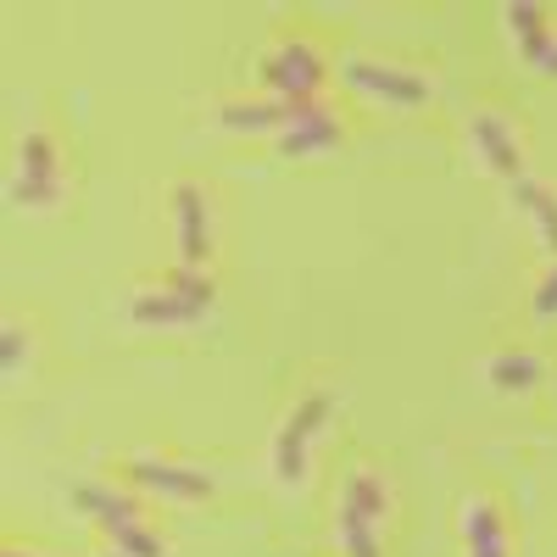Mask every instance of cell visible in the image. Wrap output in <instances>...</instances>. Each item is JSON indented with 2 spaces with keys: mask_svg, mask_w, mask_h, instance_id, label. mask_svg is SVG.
I'll use <instances>...</instances> for the list:
<instances>
[{
  "mask_svg": "<svg viewBox=\"0 0 557 557\" xmlns=\"http://www.w3.org/2000/svg\"><path fill=\"white\" fill-rule=\"evenodd\" d=\"M391 513V485L380 469H357L341 485V507H335V546L346 557H385L380 546V524Z\"/></svg>",
  "mask_w": 557,
  "mask_h": 557,
  "instance_id": "obj_2",
  "label": "cell"
},
{
  "mask_svg": "<svg viewBox=\"0 0 557 557\" xmlns=\"http://www.w3.org/2000/svg\"><path fill=\"white\" fill-rule=\"evenodd\" d=\"M112 552H123V557H168V541L146 524V519H134V524H117L112 535Z\"/></svg>",
  "mask_w": 557,
  "mask_h": 557,
  "instance_id": "obj_16",
  "label": "cell"
},
{
  "mask_svg": "<svg viewBox=\"0 0 557 557\" xmlns=\"http://www.w3.org/2000/svg\"><path fill=\"white\" fill-rule=\"evenodd\" d=\"M330 412H335V396L330 391H312V396H301L290 407V418L273 435V480L278 485H301L307 480V451L323 435V424H330Z\"/></svg>",
  "mask_w": 557,
  "mask_h": 557,
  "instance_id": "obj_4",
  "label": "cell"
},
{
  "mask_svg": "<svg viewBox=\"0 0 557 557\" xmlns=\"http://www.w3.org/2000/svg\"><path fill=\"white\" fill-rule=\"evenodd\" d=\"M469 146H474L485 173H496L507 184L524 178V139H519V128L507 123L502 112H474L469 117Z\"/></svg>",
  "mask_w": 557,
  "mask_h": 557,
  "instance_id": "obj_9",
  "label": "cell"
},
{
  "mask_svg": "<svg viewBox=\"0 0 557 557\" xmlns=\"http://www.w3.org/2000/svg\"><path fill=\"white\" fill-rule=\"evenodd\" d=\"M519 51H524V62H530V67H541V73H552V78H557V28H552V34H541V39H530V45H519Z\"/></svg>",
  "mask_w": 557,
  "mask_h": 557,
  "instance_id": "obj_20",
  "label": "cell"
},
{
  "mask_svg": "<svg viewBox=\"0 0 557 557\" xmlns=\"http://www.w3.org/2000/svg\"><path fill=\"white\" fill-rule=\"evenodd\" d=\"M0 557H51V552H39V546H17V541H7V546H0Z\"/></svg>",
  "mask_w": 557,
  "mask_h": 557,
  "instance_id": "obj_21",
  "label": "cell"
},
{
  "mask_svg": "<svg viewBox=\"0 0 557 557\" xmlns=\"http://www.w3.org/2000/svg\"><path fill=\"white\" fill-rule=\"evenodd\" d=\"M341 84L357 89L362 101H380V107H396V112H412V107H430V78H418L396 62H374V57H346L341 62Z\"/></svg>",
  "mask_w": 557,
  "mask_h": 557,
  "instance_id": "obj_5",
  "label": "cell"
},
{
  "mask_svg": "<svg viewBox=\"0 0 557 557\" xmlns=\"http://www.w3.org/2000/svg\"><path fill=\"white\" fill-rule=\"evenodd\" d=\"M485 380H491V391H502V396H524V391H535V385L546 380V362H541L535 351H524V346H507V351H496V357L485 362Z\"/></svg>",
  "mask_w": 557,
  "mask_h": 557,
  "instance_id": "obj_14",
  "label": "cell"
},
{
  "mask_svg": "<svg viewBox=\"0 0 557 557\" xmlns=\"http://www.w3.org/2000/svg\"><path fill=\"white\" fill-rule=\"evenodd\" d=\"M117 469L134 491L162 496V502H207L212 496V474L190 469V462H173V457H128Z\"/></svg>",
  "mask_w": 557,
  "mask_h": 557,
  "instance_id": "obj_8",
  "label": "cell"
},
{
  "mask_svg": "<svg viewBox=\"0 0 557 557\" xmlns=\"http://www.w3.org/2000/svg\"><path fill=\"white\" fill-rule=\"evenodd\" d=\"M513 207L524 212V218H535V228H541V246L552 251V262H557V190H546L541 178H519L513 184Z\"/></svg>",
  "mask_w": 557,
  "mask_h": 557,
  "instance_id": "obj_15",
  "label": "cell"
},
{
  "mask_svg": "<svg viewBox=\"0 0 557 557\" xmlns=\"http://www.w3.org/2000/svg\"><path fill=\"white\" fill-rule=\"evenodd\" d=\"M12 201L28 207V212H45V207H57V201H62V151H57V139L45 134V128L23 134V146H17Z\"/></svg>",
  "mask_w": 557,
  "mask_h": 557,
  "instance_id": "obj_6",
  "label": "cell"
},
{
  "mask_svg": "<svg viewBox=\"0 0 557 557\" xmlns=\"http://www.w3.org/2000/svg\"><path fill=\"white\" fill-rule=\"evenodd\" d=\"M507 28L519 34V45H530V39L552 34V12L541 7V0H513V7H507Z\"/></svg>",
  "mask_w": 557,
  "mask_h": 557,
  "instance_id": "obj_17",
  "label": "cell"
},
{
  "mask_svg": "<svg viewBox=\"0 0 557 557\" xmlns=\"http://www.w3.org/2000/svg\"><path fill=\"white\" fill-rule=\"evenodd\" d=\"M341 139H346V123L335 117V107L301 101V107H290V123L273 146H278V157H323V151H335Z\"/></svg>",
  "mask_w": 557,
  "mask_h": 557,
  "instance_id": "obj_10",
  "label": "cell"
},
{
  "mask_svg": "<svg viewBox=\"0 0 557 557\" xmlns=\"http://www.w3.org/2000/svg\"><path fill=\"white\" fill-rule=\"evenodd\" d=\"M462 546H469V557H513V530H507L496 496L462 502Z\"/></svg>",
  "mask_w": 557,
  "mask_h": 557,
  "instance_id": "obj_11",
  "label": "cell"
},
{
  "mask_svg": "<svg viewBox=\"0 0 557 557\" xmlns=\"http://www.w3.org/2000/svg\"><path fill=\"white\" fill-rule=\"evenodd\" d=\"M530 312H535L541 323H552V318H557V262L541 273V285H535V296H530Z\"/></svg>",
  "mask_w": 557,
  "mask_h": 557,
  "instance_id": "obj_19",
  "label": "cell"
},
{
  "mask_svg": "<svg viewBox=\"0 0 557 557\" xmlns=\"http://www.w3.org/2000/svg\"><path fill=\"white\" fill-rule=\"evenodd\" d=\"M23 362H28V323H7L0 330V368H7V380H17L23 374Z\"/></svg>",
  "mask_w": 557,
  "mask_h": 557,
  "instance_id": "obj_18",
  "label": "cell"
},
{
  "mask_svg": "<svg viewBox=\"0 0 557 557\" xmlns=\"http://www.w3.org/2000/svg\"><path fill=\"white\" fill-rule=\"evenodd\" d=\"M73 502H78V513H89L101 524V535H112L117 524L146 519V502H139L134 491H117V485H78Z\"/></svg>",
  "mask_w": 557,
  "mask_h": 557,
  "instance_id": "obj_13",
  "label": "cell"
},
{
  "mask_svg": "<svg viewBox=\"0 0 557 557\" xmlns=\"http://www.w3.org/2000/svg\"><path fill=\"white\" fill-rule=\"evenodd\" d=\"M212 123L223 128V134H285V123H290V101H273V96H262V101H223L218 112H212Z\"/></svg>",
  "mask_w": 557,
  "mask_h": 557,
  "instance_id": "obj_12",
  "label": "cell"
},
{
  "mask_svg": "<svg viewBox=\"0 0 557 557\" xmlns=\"http://www.w3.org/2000/svg\"><path fill=\"white\" fill-rule=\"evenodd\" d=\"M101 557H123V552H101Z\"/></svg>",
  "mask_w": 557,
  "mask_h": 557,
  "instance_id": "obj_22",
  "label": "cell"
},
{
  "mask_svg": "<svg viewBox=\"0 0 557 557\" xmlns=\"http://www.w3.org/2000/svg\"><path fill=\"white\" fill-rule=\"evenodd\" d=\"M173 212V240H178V268H207L212 257V201L196 178H178L168 190Z\"/></svg>",
  "mask_w": 557,
  "mask_h": 557,
  "instance_id": "obj_7",
  "label": "cell"
},
{
  "mask_svg": "<svg viewBox=\"0 0 557 557\" xmlns=\"http://www.w3.org/2000/svg\"><path fill=\"white\" fill-rule=\"evenodd\" d=\"M262 84H268V96L273 101H290V107H301V101H323V84H330V62H323V51L312 39H301V34H285L273 45V51L262 57Z\"/></svg>",
  "mask_w": 557,
  "mask_h": 557,
  "instance_id": "obj_3",
  "label": "cell"
},
{
  "mask_svg": "<svg viewBox=\"0 0 557 557\" xmlns=\"http://www.w3.org/2000/svg\"><path fill=\"white\" fill-rule=\"evenodd\" d=\"M212 301L218 290L207 268H173L168 278L128 296V323H139V330H190V323L212 312Z\"/></svg>",
  "mask_w": 557,
  "mask_h": 557,
  "instance_id": "obj_1",
  "label": "cell"
}]
</instances>
